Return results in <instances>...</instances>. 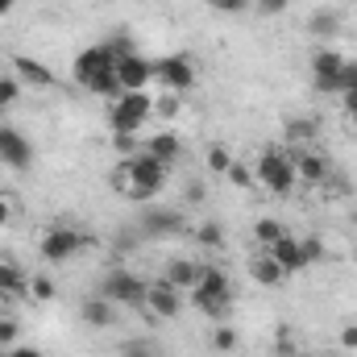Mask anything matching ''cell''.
<instances>
[{
	"mask_svg": "<svg viewBox=\"0 0 357 357\" xmlns=\"http://www.w3.org/2000/svg\"><path fill=\"white\" fill-rule=\"evenodd\" d=\"M0 357H46V354H38V349H29V345H8Z\"/></svg>",
	"mask_w": 357,
	"mask_h": 357,
	"instance_id": "41",
	"label": "cell"
},
{
	"mask_svg": "<svg viewBox=\"0 0 357 357\" xmlns=\"http://www.w3.org/2000/svg\"><path fill=\"white\" fill-rule=\"evenodd\" d=\"M112 67H116V63L108 59V50H104V46H88V50L75 59V67H71V71H75V79H79L84 88H91V84H96L104 71H112Z\"/></svg>",
	"mask_w": 357,
	"mask_h": 357,
	"instance_id": "13",
	"label": "cell"
},
{
	"mask_svg": "<svg viewBox=\"0 0 357 357\" xmlns=\"http://www.w3.org/2000/svg\"><path fill=\"white\" fill-rule=\"evenodd\" d=\"M225 175H229V183H233V187H254V183H258V178H254V171H250V167H241V162H233Z\"/></svg>",
	"mask_w": 357,
	"mask_h": 357,
	"instance_id": "34",
	"label": "cell"
},
{
	"mask_svg": "<svg viewBox=\"0 0 357 357\" xmlns=\"http://www.w3.org/2000/svg\"><path fill=\"white\" fill-rule=\"evenodd\" d=\"M167 175H171V167H162L154 154L137 150L133 158H125V162L112 171V183H116L129 199H154V195L167 187Z\"/></svg>",
	"mask_w": 357,
	"mask_h": 357,
	"instance_id": "1",
	"label": "cell"
},
{
	"mask_svg": "<svg viewBox=\"0 0 357 357\" xmlns=\"http://www.w3.org/2000/svg\"><path fill=\"white\" fill-rule=\"evenodd\" d=\"M154 108H158V116H175V112H178V100H175V96H167V100H162V104H154Z\"/></svg>",
	"mask_w": 357,
	"mask_h": 357,
	"instance_id": "43",
	"label": "cell"
},
{
	"mask_svg": "<svg viewBox=\"0 0 357 357\" xmlns=\"http://www.w3.org/2000/svg\"><path fill=\"white\" fill-rule=\"evenodd\" d=\"M270 354H274V357H299V349H295V341H291V333H287V328H282V333L274 337Z\"/></svg>",
	"mask_w": 357,
	"mask_h": 357,
	"instance_id": "35",
	"label": "cell"
},
{
	"mask_svg": "<svg viewBox=\"0 0 357 357\" xmlns=\"http://www.w3.org/2000/svg\"><path fill=\"white\" fill-rule=\"evenodd\" d=\"M88 245V237L79 233V229H71V225H54V229H46L42 233V258L46 262H71L79 250Z\"/></svg>",
	"mask_w": 357,
	"mask_h": 357,
	"instance_id": "5",
	"label": "cell"
},
{
	"mask_svg": "<svg viewBox=\"0 0 357 357\" xmlns=\"http://www.w3.org/2000/svg\"><path fill=\"white\" fill-rule=\"evenodd\" d=\"M299 254H303V266H316V262L324 258V241H320V237H303V241H299Z\"/></svg>",
	"mask_w": 357,
	"mask_h": 357,
	"instance_id": "31",
	"label": "cell"
},
{
	"mask_svg": "<svg viewBox=\"0 0 357 357\" xmlns=\"http://www.w3.org/2000/svg\"><path fill=\"white\" fill-rule=\"evenodd\" d=\"M21 341V324L13 320V316H0V349H8V345H17Z\"/></svg>",
	"mask_w": 357,
	"mask_h": 357,
	"instance_id": "33",
	"label": "cell"
},
{
	"mask_svg": "<svg viewBox=\"0 0 357 357\" xmlns=\"http://www.w3.org/2000/svg\"><path fill=\"white\" fill-rule=\"evenodd\" d=\"M341 345H345V349H357V324H345V328H341Z\"/></svg>",
	"mask_w": 357,
	"mask_h": 357,
	"instance_id": "42",
	"label": "cell"
},
{
	"mask_svg": "<svg viewBox=\"0 0 357 357\" xmlns=\"http://www.w3.org/2000/svg\"><path fill=\"white\" fill-rule=\"evenodd\" d=\"M29 295H33L38 303H50V299L59 295V287H54V278H46V274H29Z\"/></svg>",
	"mask_w": 357,
	"mask_h": 357,
	"instance_id": "26",
	"label": "cell"
},
{
	"mask_svg": "<svg viewBox=\"0 0 357 357\" xmlns=\"http://www.w3.org/2000/svg\"><path fill=\"white\" fill-rule=\"evenodd\" d=\"M250 274H254V282L258 287H278V282H287V270L278 266L270 254H262V258H254V266H250Z\"/></svg>",
	"mask_w": 357,
	"mask_h": 357,
	"instance_id": "21",
	"label": "cell"
},
{
	"mask_svg": "<svg viewBox=\"0 0 357 357\" xmlns=\"http://www.w3.org/2000/svg\"><path fill=\"white\" fill-rule=\"evenodd\" d=\"M341 104H345V112H349V116H354V112H357V88L341 91Z\"/></svg>",
	"mask_w": 357,
	"mask_h": 357,
	"instance_id": "44",
	"label": "cell"
},
{
	"mask_svg": "<svg viewBox=\"0 0 357 357\" xmlns=\"http://www.w3.org/2000/svg\"><path fill=\"white\" fill-rule=\"evenodd\" d=\"M121 357H154V345L150 341H125L121 345Z\"/></svg>",
	"mask_w": 357,
	"mask_h": 357,
	"instance_id": "37",
	"label": "cell"
},
{
	"mask_svg": "<svg viewBox=\"0 0 357 357\" xmlns=\"http://www.w3.org/2000/svg\"><path fill=\"white\" fill-rule=\"evenodd\" d=\"M100 46L108 50V59H112V63H116V59H125V54H137L129 33H116V38H108V42H100Z\"/></svg>",
	"mask_w": 357,
	"mask_h": 357,
	"instance_id": "28",
	"label": "cell"
},
{
	"mask_svg": "<svg viewBox=\"0 0 357 357\" xmlns=\"http://www.w3.org/2000/svg\"><path fill=\"white\" fill-rule=\"evenodd\" d=\"M137 233H142V241H171V237L183 233V212H175V208H150L137 220Z\"/></svg>",
	"mask_w": 357,
	"mask_h": 357,
	"instance_id": "7",
	"label": "cell"
},
{
	"mask_svg": "<svg viewBox=\"0 0 357 357\" xmlns=\"http://www.w3.org/2000/svg\"><path fill=\"white\" fill-rule=\"evenodd\" d=\"M0 162L8 171H29V162H33L29 137L21 129H13V125H0Z\"/></svg>",
	"mask_w": 357,
	"mask_h": 357,
	"instance_id": "9",
	"label": "cell"
},
{
	"mask_svg": "<svg viewBox=\"0 0 357 357\" xmlns=\"http://www.w3.org/2000/svg\"><path fill=\"white\" fill-rule=\"evenodd\" d=\"M349 121H354V129H357V112H354V116H349Z\"/></svg>",
	"mask_w": 357,
	"mask_h": 357,
	"instance_id": "48",
	"label": "cell"
},
{
	"mask_svg": "<svg viewBox=\"0 0 357 357\" xmlns=\"http://www.w3.org/2000/svg\"><path fill=\"white\" fill-rule=\"evenodd\" d=\"M291 162H295V175H299V183H307V187H324L328 183V162L320 158V154H312L307 146H299V150H291Z\"/></svg>",
	"mask_w": 357,
	"mask_h": 357,
	"instance_id": "12",
	"label": "cell"
},
{
	"mask_svg": "<svg viewBox=\"0 0 357 357\" xmlns=\"http://www.w3.org/2000/svg\"><path fill=\"white\" fill-rule=\"evenodd\" d=\"M21 100V79L17 75H0V108H13Z\"/></svg>",
	"mask_w": 357,
	"mask_h": 357,
	"instance_id": "30",
	"label": "cell"
},
{
	"mask_svg": "<svg viewBox=\"0 0 357 357\" xmlns=\"http://www.w3.org/2000/svg\"><path fill=\"white\" fill-rule=\"evenodd\" d=\"M345 54L341 50H333V46H320L316 54H312V79H316V88L324 91V96H341V71H345Z\"/></svg>",
	"mask_w": 357,
	"mask_h": 357,
	"instance_id": "6",
	"label": "cell"
},
{
	"mask_svg": "<svg viewBox=\"0 0 357 357\" xmlns=\"http://www.w3.org/2000/svg\"><path fill=\"white\" fill-rule=\"evenodd\" d=\"M225 291H229V274L220 266H204L199 270V287L191 295H225Z\"/></svg>",
	"mask_w": 357,
	"mask_h": 357,
	"instance_id": "23",
	"label": "cell"
},
{
	"mask_svg": "<svg viewBox=\"0 0 357 357\" xmlns=\"http://www.w3.org/2000/svg\"><path fill=\"white\" fill-rule=\"evenodd\" d=\"M229 167H233L229 150H225V146H212V150H208V171H212V175H225Z\"/></svg>",
	"mask_w": 357,
	"mask_h": 357,
	"instance_id": "32",
	"label": "cell"
},
{
	"mask_svg": "<svg viewBox=\"0 0 357 357\" xmlns=\"http://www.w3.org/2000/svg\"><path fill=\"white\" fill-rule=\"evenodd\" d=\"M287 4L291 0H258V17H278V13H287Z\"/></svg>",
	"mask_w": 357,
	"mask_h": 357,
	"instance_id": "38",
	"label": "cell"
},
{
	"mask_svg": "<svg viewBox=\"0 0 357 357\" xmlns=\"http://www.w3.org/2000/svg\"><path fill=\"white\" fill-rule=\"evenodd\" d=\"M13 4H17V0H0V17H4V13H13Z\"/></svg>",
	"mask_w": 357,
	"mask_h": 357,
	"instance_id": "47",
	"label": "cell"
},
{
	"mask_svg": "<svg viewBox=\"0 0 357 357\" xmlns=\"http://www.w3.org/2000/svg\"><path fill=\"white\" fill-rule=\"evenodd\" d=\"M307 33L316 38V42H328V38H337L341 33V17L337 13H312V21H307Z\"/></svg>",
	"mask_w": 357,
	"mask_h": 357,
	"instance_id": "22",
	"label": "cell"
},
{
	"mask_svg": "<svg viewBox=\"0 0 357 357\" xmlns=\"http://www.w3.org/2000/svg\"><path fill=\"white\" fill-rule=\"evenodd\" d=\"M357 88V63H345V71H341V91Z\"/></svg>",
	"mask_w": 357,
	"mask_h": 357,
	"instance_id": "40",
	"label": "cell"
},
{
	"mask_svg": "<svg viewBox=\"0 0 357 357\" xmlns=\"http://www.w3.org/2000/svg\"><path fill=\"white\" fill-rule=\"evenodd\" d=\"M112 307H116L112 299H104V295H91L88 303L79 307V316L88 320L91 328H112V324H116V312H112Z\"/></svg>",
	"mask_w": 357,
	"mask_h": 357,
	"instance_id": "19",
	"label": "cell"
},
{
	"mask_svg": "<svg viewBox=\"0 0 357 357\" xmlns=\"http://www.w3.org/2000/svg\"><path fill=\"white\" fill-rule=\"evenodd\" d=\"M154 116V96L150 91H121L108 100V129L112 133H137Z\"/></svg>",
	"mask_w": 357,
	"mask_h": 357,
	"instance_id": "2",
	"label": "cell"
},
{
	"mask_svg": "<svg viewBox=\"0 0 357 357\" xmlns=\"http://www.w3.org/2000/svg\"><path fill=\"white\" fill-rule=\"evenodd\" d=\"M116 79H121V91H146V84H154V63L142 54H125L116 59Z\"/></svg>",
	"mask_w": 357,
	"mask_h": 357,
	"instance_id": "10",
	"label": "cell"
},
{
	"mask_svg": "<svg viewBox=\"0 0 357 357\" xmlns=\"http://www.w3.org/2000/svg\"><path fill=\"white\" fill-rule=\"evenodd\" d=\"M316 133H320V121L316 116H291L287 121V142L291 146H312Z\"/></svg>",
	"mask_w": 357,
	"mask_h": 357,
	"instance_id": "20",
	"label": "cell"
},
{
	"mask_svg": "<svg viewBox=\"0 0 357 357\" xmlns=\"http://www.w3.org/2000/svg\"><path fill=\"white\" fill-rule=\"evenodd\" d=\"M199 262H191V258H171L167 262V270H162V278L171 282V287H178V291H195L199 287Z\"/></svg>",
	"mask_w": 357,
	"mask_h": 357,
	"instance_id": "15",
	"label": "cell"
},
{
	"mask_svg": "<svg viewBox=\"0 0 357 357\" xmlns=\"http://www.w3.org/2000/svg\"><path fill=\"white\" fill-rule=\"evenodd\" d=\"M146 312H154V316H162V320L178 316V312H183V291L171 287L167 278H154L150 291H146Z\"/></svg>",
	"mask_w": 357,
	"mask_h": 357,
	"instance_id": "11",
	"label": "cell"
},
{
	"mask_svg": "<svg viewBox=\"0 0 357 357\" xmlns=\"http://www.w3.org/2000/svg\"><path fill=\"white\" fill-rule=\"evenodd\" d=\"M208 345H212L216 354H233V349H237V333L220 324V328H212V337H208Z\"/></svg>",
	"mask_w": 357,
	"mask_h": 357,
	"instance_id": "29",
	"label": "cell"
},
{
	"mask_svg": "<svg viewBox=\"0 0 357 357\" xmlns=\"http://www.w3.org/2000/svg\"><path fill=\"white\" fill-rule=\"evenodd\" d=\"M112 146H116V154L133 158L137 154V133H112Z\"/></svg>",
	"mask_w": 357,
	"mask_h": 357,
	"instance_id": "36",
	"label": "cell"
},
{
	"mask_svg": "<svg viewBox=\"0 0 357 357\" xmlns=\"http://www.w3.org/2000/svg\"><path fill=\"white\" fill-rule=\"evenodd\" d=\"M195 241H199L204 250H225V229H220L216 220H204V225L195 229Z\"/></svg>",
	"mask_w": 357,
	"mask_h": 357,
	"instance_id": "25",
	"label": "cell"
},
{
	"mask_svg": "<svg viewBox=\"0 0 357 357\" xmlns=\"http://www.w3.org/2000/svg\"><path fill=\"white\" fill-rule=\"evenodd\" d=\"M282 233H287V229H282V225H278L274 216H262V220L254 225V237H258V245H274V241H278Z\"/></svg>",
	"mask_w": 357,
	"mask_h": 357,
	"instance_id": "27",
	"label": "cell"
},
{
	"mask_svg": "<svg viewBox=\"0 0 357 357\" xmlns=\"http://www.w3.org/2000/svg\"><path fill=\"white\" fill-rule=\"evenodd\" d=\"M191 299H195V307H199L204 316H212V320H225L229 307H233V291H225V295H191Z\"/></svg>",
	"mask_w": 357,
	"mask_h": 357,
	"instance_id": "24",
	"label": "cell"
},
{
	"mask_svg": "<svg viewBox=\"0 0 357 357\" xmlns=\"http://www.w3.org/2000/svg\"><path fill=\"white\" fill-rule=\"evenodd\" d=\"M254 178L266 187L270 195H287L295 183H299V175H295V162H291V154L287 150H278V146H266L262 150V158H258V171H254Z\"/></svg>",
	"mask_w": 357,
	"mask_h": 357,
	"instance_id": "3",
	"label": "cell"
},
{
	"mask_svg": "<svg viewBox=\"0 0 357 357\" xmlns=\"http://www.w3.org/2000/svg\"><path fill=\"white\" fill-rule=\"evenodd\" d=\"M146 154H154L162 167H175L178 154H183V142H178L175 133H154V137H146V146H142Z\"/></svg>",
	"mask_w": 357,
	"mask_h": 357,
	"instance_id": "17",
	"label": "cell"
},
{
	"mask_svg": "<svg viewBox=\"0 0 357 357\" xmlns=\"http://www.w3.org/2000/svg\"><path fill=\"white\" fill-rule=\"evenodd\" d=\"M154 79L171 91H191L195 88V63L187 54H167L154 63Z\"/></svg>",
	"mask_w": 357,
	"mask_h": 357,
	"instance_id": "8",
	"label": "cell"
},
{
	"mask_svg": "<svg viewBox=\"0 0 357 357\" xmlns=\"http://www.w3.org/2000/svg\"><path fill=\"white\" fill-rule=\"evenodd\" d=\"M187 199L199 204V199H204V183H191V187H187Z\"/></svg>",
	"mask_w": 357,
	"mask_h": 357,
	"instance_id": "45",
	"label": "cell"
},
{
	"mask_svg": "<svg viewBox=\"0 0 357 357\" xmlns=\"http://www.w3.org/2000/svg\"><path fill=\"white\" fill-rule=\"evenodd\" d=\"M13 75L21 84H33V88H54V71L46 63H38V59H25V54L13 59Z\"/></svg>",
	"mask_w": 357,
	"mask_h": 357,
	"instance_id": "14",
	"label": "cell"
},
{
	"mask_svg": "<svg viewBox=\"0 0 357 357\" xmlns=\"http://www.w3.org/2000/svg\"><path fill=\"white\" fill-rule=\"evenodd\" d=\"M208 4H212L216 13H245V4H250V0H208Z\"/></svg>",
	"mask_w": 357,
	"mask_h": 357,
	"instance_id": "39",
	"label": "cell"
},
{
	"mask_svg": "<svg viewBox=\"0 0 357 357\" xmlns=\"http://www.w3.org/2000/svg\"><path fill=\"white\" fill-rule=\"evenodd\" d=\"M29 291V274L17 262H0V299H21Z\"/></svg>",
	"mask_w": 357,
	"mask_h": 357,
	"instance_id": "18",
	"label": "cell"
},
{
	"mask_svg": "<svg viewBox=\"0 0 357 357\" xmlns=\"http://www.w3.org/2000/svg\"><path fill=\"white\" fill-rule=\"evenodd\" d=\"M146 291H150L146 278H137L133 270H121V266H112L100 278V295L112 299V303H125V307H146Z\"/></svg>",
	"mask_w": 357,
	"mask_h": 357,
	"instance_id": "4",
	"label": "cell"
},
{
	"mask_svg": "<svg viewBox=\"0 0 357 357\" xmlns=\"http://www.w3.org/2000/svg\"><path fill=\"white\" fill-rule=\"evenodd\" d=\"M266 254H270V258H274L282 270H287V274H295V270H307V266H303V254H299V241H295L291 233H282L274 245H266Z\"/></svg>",
	"mask_w": 357,
	"mask_h": 357,
	"instance_id": "16",
	"label": "cell"
},
{
	"mask_svg": "<svg viewBox=\"0 0 357 357\" xmlns=\"http://www.w3.org/2000/svg\"><path fill=\"white\" fill-rule=\"evenodd\" d=\"M8 216H13V208H8V199H0V225H8Z\"/></svg>",
	"mask_w": 357,
	"mask_h": 357,
	"instance_id": "46",
	"label": "cell"
}]
</instances>
